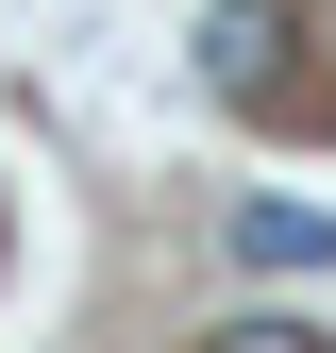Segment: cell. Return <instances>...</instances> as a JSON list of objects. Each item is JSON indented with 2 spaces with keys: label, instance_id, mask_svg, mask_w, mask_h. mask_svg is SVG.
<instances>
[{
  "label": "cell",
  "instance_id": "2",
  "mask_svg": "<svg viewBox=\"0 0 336 353\" xmlns=\"http://www.w3.org/2000/svg\"><path fill=\"white\" fill-rule=\"evenodd\" d=\"M235 252H252V270H319V252H336V236H319V219H303V202H235Z\"/></svg>",
  "mask_w": 336,
  "mask_h": 353
},
{
  "label": "cell",
  "instance_id": "1",
  "mask_svg": "<svg viewBox=\"0 0 336 353\" xmlns=\"http://www.w3.org/2000/svg\"><path fill=\"white\" fill-rule=\"evenodd\" d=\"M286 51H303V17H286V0H219V17H202V84H219V101H269Z\"/></svg>",
  "mask_w": 336,
  "mask_h": 353
},
{
  "label": "cell",
  "instance_id": "3",
  "mask_svg": "<svg viewBox=\"0 0 336 353\" xmlns=\"http://www.w3.org/2000/svg\"><path fill=\"white\" fill-rule=\"evenodd\" d=\"M219 353H336L319 320H219Z\"/></svg>",
  "mask_w": 336,
  "mask_h": 353
}]
</instances>
